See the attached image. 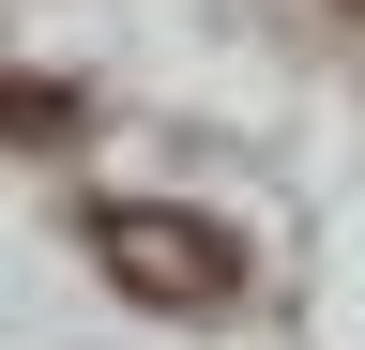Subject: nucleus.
I'll use <instances>...</instances> for the list:
<instances>
[{"label": "nucleus", "mask_w": 365, "mask_h": 350, "mask_svg": "<svg viewBox=\"0 0 365 350\" xmlns=\"http://www.w3.org/2000/svg\"><path fill=\"white\" fill-rule=\"evenodd\" d=\"M350 16H365V0H350Z\"/></svg>", "instance_id": "3"}, {"label": "nucleus", "mask_w": 365, "mask_h": 350, "mask_svg": "<svg viewBox=\"0 0 365 350\" xmlns=\"http://www.w3.org/2000/svg\"><path fill=\"white\" fill-rule=\"evenodd\" d=\"M0 138H16V153H61L76 138V92H61V76H0Z\"/></svg>", "instance_id": "2"}, {"label": "nucleus", "mask_w": 365, "mask_h": 350, "mask_svg": "<svg viewBox=\"0 0 365 350\" xmlns=\"http://www.w3.org/2000/svg\"><path fill=\"white\" fill-rule=\"evenodd\" d=\"M91 259H107L122 304H168V320L244 304V244H228L213 213H168V198H107V213H91Z\"/></svg>", "instance_id": "1"}]
</instances>
